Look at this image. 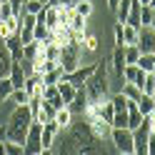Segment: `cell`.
<instances>
[{
  "instance_id": "7bdbcfd3",
  "label": "cell",
  "mask_w": 155,
  "mask_h": 155,
  "mask_svg": "<svg viewBox=\"0 0 155 155\" xmlns=\"http://www.w3.org/2000/svg\"><path fill=\"white\" fill-rule=\"evenodd\" d=\"M153 103H155V93H153Z\"/></svg>"
},
{
  "instance_id": "cb8c5ba5",
  "label": "cell",
  "mask_w": 155,
  "mask_h": 155,
  "mask_svg": "<svg viewBox=\"0 0 155 155\" xmlns=\"http://www.w3.org/2000/svg\"><path fill=\"white\" fill-rule=\"evenodd\" d=\"M110 103H113V110L115 113H125V110H128V98H125L123 93H113L110 95Z\"/></svg>"
},
{
  "instance_id": "ab89813d",
  "label": "cell",
  "mask_w": 155,
  "mask_h": 155,
  "mask_svg": "<svg viewBox=\"0 0 155 155\" xmlns=\"http://www.w3.org/2000/svg\"><path fill=\"white\" fill-rule=\"evenodd\" d=\"M135 3H140V5H150L153 0H135Z\"/></svg>"
},
{
  "instance_id": "5bb4252c",
  "label": "cell",
  "mask_w": 155,
  "mask_h": 155,
  "mask_svg": "<svg viewBox=\"0 0 155 155\" xmlns=\"http://www.w3.org/2000/svg\"><path fill=\"white\" fill-rule=\"evenodd\" d=\"M23 90H25L28 95H30V98L40 95V90H43V78H40V75H28V78H25Z\"/></svg>"
},
{
  "instance_id": "83f0119b",
  "label": "cell",
  "mask_w": 155,
  "mask_h": 155,
  "mask_svg": "<svg viewBox=\"0 0 155 155\" xmlns=\"http://www.w3.org/2000/svg\"><path fill=\"white\" fill-rule=\"evenodd\" d=\"M113 115H115V110H113V103H110V98H108V100L100 103V118H103L105 123H113Z\"/></svg>"
},
{
  "instance_id": "2e32d148",
  "label": "cell",
  "mask_w": 155,
  "mask_h": 155,
  "mask_svg": "<svg viewBox=\"0 0 155 155\" xmlns=\"http://www.w3.org/2000/svg\"><path fill=\"white\" fill-rule=\"evenodd\" d=\"M120 33H123V45H138V28L120 23Z\"/></svg>"
},
{
  "instance_id": "d590c367",
  "label": "cell",
  "mask_w": 155,
  "mask_h": 155,
  "mask_svg": "<svg viewBox=\"0 0 155 155\" xmlns=\"http://www.w3.org/2000/svg\"><path fill=\"white\" fill-rule=\"evenodd\" d=\"M115 45H123V33H120V23L115 25Z\"/></svg>"
},
{
  "instance_id": "f35d334b",
  "label": "cell",
  "mask_w": 155,
  "mask_h": 155,
  "mask_svg": "<svg viewBox=\"0 0 155 155\" xmlns=\"http://www.w3.org/2000/svg\"><path fill=\"white\" fill-rule=\"evenodd\" d=\"M150 28L155 30V8H153V20H150Z\"/></svg>"
},
{
  "instance_id": "836d02e7",
  "label": "cell",
  "mask_w": 155,
  "mask_h": 155,
  "mask_svg": "<svg viewBox=\"0 0 155 155\" xmlns=\"http://www.w3.org/2000/svg\"><path fill=\"white\" fill-rule=\"evenodd\" d=\"M10 15H13V10H10V3H8V0H5V3H0V20H8Z\"/></svg>"
},
{
  "instance_id": "1f68e13d",
  "label": "cell",
  "mask_w": 155,
  "mask_h": 155,
  "mask_svg": "<svg viewBox=\"0 0 155 155\" xmlns=\"http://www.w3.org/2000/svg\"><path fill=\"white\" fill-rule=\"evenodd\" d=\"M150 20H153V8L150 5H140V28L150 25Z\"/></svg>"
},
{
  "instance_id": "3957f363",
  "label": "cell",
  "mask_w": 155,
  "mask_h": 155,
  "mask_svg": "<svg viewBox=\"0 0 155 155\" xmlns=\"http://www.w3.org/2000/svg\"><path fill=\"white\" fill-rule=\"evenodd\" d=\"M33 125V115H30V108L28 105H15L10 118L5 123V140H13V143H20L25 140L28 130Z\"/></svg>"
},
{
  "instance_id": "7402d4cb",
  "label": "cell",
  "mask_w": 155,
  "mask_h": 155,
  "mask_svg": "<svg viewBox=\"0 0 155 155\" xmlns=\"http://www.w3.org/2000/svg\"><path fill=\"white\" fill-rule=\"evenodd\" d=\"M73 10L83 18H90L93 15V0H75L73 3Z\"/></svg>"
},
{
  "instance_id": "e575fe53",
  "label": "cell",
  "mask_w": 155,
  "mask_h": 155,
  "mask_svg": "<svg viewBox=\"0 0 155 155\" xmlns=\"http://www.w3.org/2000/svg\"><path fill=\"white\" fill-rule=\"evenodd\" d=\"M50 105H53L55 110H60V108H68V105L63 103V98H60V95H53V98H50Z\"/></svg>"
},
{
  "instance_id": "44dd1931",
  "label": "cell",
  "mask_w": 155,
  "mask_h": 155,
  "mask_svg": "<svg viewBox=\"0 0 155 155\" xmlns=\"http://www.w3.org/2000/svg\"><path fill=\"white\" fill-rule=\"evenodd\" d=\"M138 110H140V115L145 118V115H150L153 110H155V103H153V95H140V100H138Z\"/></svg>"
},
{
  "instance_id": "8992f818",
  "label": "cell",
  "mask_w": 155,
  "mask_h": 155,
  "mask_svg": "<svg viewBox=\"0 0 155 155\" xmlns=\"http://www.w3.org/2000/svg\"><path fill=\"white\" fill-rule=\"evenodd\" d=\"M138 50L140 53H155V30L150 25L138 28Z\"/></svg>"
},
{
  "instance_id": "603a6c76",
  "label": "cell",
  "mask_w": 155,
  "mask_h": 155,
  "mask_svg": "<svg viewBox=\"0 0 155 155\" xmlns=\"http://www.w3.org/2000/svg\"><path fill=\"white\" fill-rule=\"evenodd\" d=\"M45 8H48V5H43L40 0H25V3H23V13H28V15H40Z\"/></svg>"
},
{
  "instance_id": "30bf717a",
  "label": "cell",
  "mask_w": 155,
  "mask_h": 155,
  "mask_svg": "<svg viewBox=\"0 0 155 155\" xmlns=\"http://www.w3.org/2000/svg\"><path fill=\"white\" fill-rule=\"evenodd\" d=\"M3 45H5V50L10 53V58L13 60H23V40H20V35H8L5 40H3Z\"/></svg>"
},
{
  "instance_id": "52a82bcc",
  "label": "cell",
  "mask_w": 155,
  "mask_h": 155,
  "mask_svg": "<svg viewBox=\"0 0 155 155\" xmlns=\"http://www.w3.org/2000/svg\"><path fill=\"white\" fill-rule=\"evenodd\" d=\"M58 135H60V128H58L55 120L43 123V128H40V145H43V150L45 148H53L55 140H58Z\"/></svg>"
},
{
  "instance_id": "8fae6325",
  "label": "cell",
  "mask_w": 155,
  "mask_h": 155,
  "mask_svg": "<svg viewBox=\"0 0 155 155\" xmlns=\"http://www.w3.org/2000/svg\"><path fill=\"white\" fill-rule=\"evenodd\" d=\"M18 30H20V18L10 15L8 20H0V40H5L8 35H15Z\"/></svg>"
},
{
  "instance_id": "9c48e42d",
  "label": "cell",
  "mask_w": 155,
  "mask_h": 155,
  "mask_svg": "<svg viewBox=\"0 0 155 155\" xmlns=\"http://www.w3.org/2000/svg\"><path fill=\"white\" fill-rule=\"evenodd\" d=\"M70 30L75 33V38L80 40V38L88 33V18H83V15H78L75 10H70V15H68V23H65Z\"/></svg>"
},
{
  "instance_id": "f546056e",
  "label": "cell",
  "mask_w": 155,
  "mask_h": 155,
  "mask_svg": "<svg viewBox=\"0 0 155 155\" xmlns=\"http://www.w3.org/2000/svg\"><path fill=\"white\" fill-rule=\"evenodd\" d=\"M48 35H50V30L45 28V23L38 20V23H35V28H33V38H35V40H45Z\"/></svg>"
},
{
  "instance_id": "ba28073f",
  "label": "cell",
  "mask_w": 155,
  "mask_h": 155,
  "mask_svg": "<svg viewBox=\"0 0 155 155\" xmlns=\"http://www.w3.org/2000/svg\"><path fill=\"white\" fill-rule=\"evenodd\" d=\"M93 70H95V63H90V65H80L78 70H73V73H68L65 75V80H70L75 88H83L85 85V80L93 75Z\"/></svg>"
},
{
  "instance_id": "7c38bea8",
  "label": "cell",
  "mask_w": 155,
  "mask_h": 155,
  "mask_svg": "<svg viewBox=\"0 0 155 155\" xmlns=\"http://www.w3.org/2000/svg\"><path fill=\"white\" fill-rule=\"evenodd\" d=\"M75 93H78V88H75L70 80H65V78H63V80L58 83V95L63 98V103H65V105H70V100L75 98Z\"/></svg>"
},
{
  "instance_id": "4fadbf2b",
  "label": "cell",
  "mask_w": 155,
  "mask_h": 155,
  "mask_svg": "<svg viewBox=\"0 0 155 155\" xmlns=\"http://www.w3.org/2000/svg\"><path fill=\"white\" fill-rule=\"evenodd\" d=\"M85 105H88V95H85V90L83 88H78V93H75V98L70 100V113L73 115H83V110H85Z\"/></svg>"
},
{
  "instance_id": "b9f144b4",
  "label": "cell",
  "mask_w": 155,
  "mask_h": 155,
  "mask_svg": "<svg viewBox=\"0 0 155 155\" xmlns=\"http://www.w3.org/2000/svg\"><path fill=\"white\" fill-rule=\"evenodd\" d=\"M58 3H60V0H50V5H58Z\"/></svg>"
},
{
  "instance_id": "f6af8a7d",
  "label": "cell",
  "mask_w": 155,
  "mask_h": 155,
  "mask_svg": "<svg viewBox=\"0 0 155 155\" xmlns=\"http://www.w3.org/2000/svg\"><path fill=\"white\" fill-rule=\"evenodd\" d=\"M0 103H3V100H0Z\"/></svg>"
},
{
  "instance_id": "d6a6232c",
  "label": "cell",
  "mask_w": 155,
  "mask_h": 155,
  "mask_svg": "<svg viewBox=\"0 0 155 155\" xmlns=\"http://www.w3.org/2000/svg\"><path fill=\"white\" fill-rule=\"evenodd\" d=\"M8 3H10V10H13L15 18L23 15V3H25V0H8Z\"/></svg>"
},
{
  "instance_id": "ffe728a7",
  "label": "cell",
  "mask_w": 155,
  "mask_h": 155,
  "mask_svg": "<svg viewBox=\"0 0 155 155\" xmlns=\"http://www.w3.org/2000/svg\"><path fill=\"white\" fill-rule=\"evenodd\" d=\"M138 88H140L145 95H153V93H155V75H153V73H145V75L140 78Z\"/></svg>"
},
{
  "instance_id": "60d3db41",
  "label": "cell",
  "mask_w": 155,
  "mask_h": 155,
  "mask_svg": "<svg viewBox=\"0 0 155 155\" xmlns=\"http://www.w3.org/2000/svg\"><path fill=\"white\" fill-rule=\"evenodd\" d=\"M60 3H63V5H73L75 0H60Z\"/></svg>"
},
{
  "instance_id": "bcb514c9",
  "label": "cell",
  "mask_w": 155,
  "mask_h": 155,
  "mask_svg": "<svg viewBox=\"0 0 155 155\" xmlns=\"http://www.w3.org/2000/svg\"><path fill=\"white\" fill-rule=\"evenodd\" d=\"M118 155H120V153H118Z\"/></svg>"
},
{
  "instance_id": "f1b7e54d",
  "label": "cell",
  "mask_w": 155,
  "mask_h": 155,
  "mask_svg": "<svg viewBox=\"0 0 155 155\" xmlns=\"http://www.w3.org/2000/svg\"><path fill=\"white\" fill-rule=\"evenodd\" d=\"M28 100H30V95H28L23 88H15L13 95H10V103H15V105H28Z\"/></svg>"
},
{
  "instance_id": "7a4b0ae2",
  "label": "cell",
  "mask_w": 155,
  "mask_h": 155,
  "mask_svg": "<svg viewBox=\"0 0 155 155\" xmlns=\"http://www.w3.org/2000/svg\"><path fill=\"white\" fill-rule=\"evenodd\" d=\"M83 90L88 95V100H93V103H103V100L110 98V63L108 60L95 63V70L85 80Z\"/></svg>"
},
{
  "instance_id": "ac0fdd59",
  "label": "cell",
  "mask_w": 155,
  "mask_h": 155,
  "mask_svg": "<svg viewBox=\"0 0 155 155\" xmlns=\"http://www.w3.org/2000/svg\"><path fill=\"white\" fill-rule=\"evenodd\" d=\"M120 93H123V95H125V98H128L130 103H138V100H140V95H143V90H140L135 83H123Z\"/></svg>"
},
{
  "instance_id": "277c9868",
  "label": "cell",
  "mask_w": 155,
  "mask_h": 155,
  "mask_svg": "<svg viewBox=\"0 0 155 155\" xmlns=\"http://www.w3.org/2000/svg\"><path fill=\"white\" fill-rule=\"evenodd\" d=\"M80 65H83V45L75 38V40H70L68 45L60 48V68H63V73L68 75V73L78 70Z\"/></svg>"
},
{
  "instance_id": "484cf974",
  "label": "cell",
  "mask_w": 155,
  "mask_h": 155,
  "mask_svg": "<svg viewBox=\"0 0 155 155\" xmlns=\"http://www.w3.org/2000/svg\"><path fill=\"white\" fill-rule=\"evenodd\" d=\"M123 58H125V63H135V65H138V58H140L138 45H125L123 48Z\"/></svg>"
},
{
  "instance_id": "ee69618b",
  "label": "cell",
  "mask_w": 155,
  "mask_h": 155,
  "mask_svg": "<svg viewBox=\"0 0 155 155\" xmlns=\"http://www.w3.org/2000/svg\"><path fill=\"white\" fill-rule=\"evenodd\" d=\"M0 3H5V0H0Z\"/></svg>"
},
{
  "instance_id": "d6986e66",
  "label": "cell",
  "mask_w": 155,
  "mask_h": 155,
  "mask_svg": "<svg viewBox=\"0 0 155 155\" xmlns=\"http://www.w3.org/2000/svg\"><path fill=\"white\" fill-rule=\"evenodd\" d=\"M10 65H13V58H10V53H8L5 45H3V48H0V78L10 75Z\"/></svg>"
},
{
  "instance_id": "d4e9b609",
  "label": "cell",
  "mask_w": 155,
  "mask_h": 155,
  "mask_svg": "<svg viewBox=\"0 0 155 155\" xmlns=\"http://www.w3.org/2000/svg\"><path fill=\"white\" fill-rule=\"evenodd\" d=\"M13 80H10V78H0V100H10V95H13Z\"/></svg>"
},
{
  "instance_id": "4dcf8cb0",
  "label": "cell",
  "mask_w": 155,
  "mask_h": 155,
  "mask_svg": "<svg viewBox=\"0 0 155 155\" xmlns=\"http://www.w3.org/2000/svg\"><path fill=\"white\" fill-rule=\"evenodd\" d=\"M3 145H5V155H23V145H20V143L3 140Z\"/></svg>"
},
{
  "instance_id": "9a60e30c",
  "label": "cell",
  "mask_w": 155,
  "mask_h": 155,
  "mask_svg": "<svg viewBox=\"0 0 155 155\" xmlns=\"http://www.w3.org/2000/svg\"><path fill=\"white\" fill-rule=\"evenodd\" d=\"M53 120L58 123L60 133H63V130H68V128L73 125V113H70V108H60V110L55 113V118H53Z\"/></svg>"
},
{
  "instance_id": "74e56055",
  "label": "cell",
  "mask_w": 155,
  "mask_h": 155,
  "mask_svg": "<svg viewBox=\"0 0 155 155\" xmlns=\"http://www.w3.org/2000/svg\"><path fill=\"white\" fill-rule=\"evenodd\" d=\"M5 140V125H0V143Z\"/></svg>"
},
{
  "instance_id": "6da1fadb",
  "label": "cell",
  "mask_w": 155,
  "mask_h": 155,
  "mask_svg": "<svg viewBox=\"0 0 155 155\" xmlns=\"http://www.w3.org/2000/svg\"><path fill=\"white\" fill-rule=\"evenodd\" d=\"M60 135H63V143L58 155H110V150L105 148V140L95 138L85 120L73 123Z\"/></svg>"
},
{
  "instance_id": "5b68a950",
  "label": "cell",
  "mask_w": 155,
  "mask_h": 155,
  "mask_svg": "<svg viewBox=\"0 0 155 155\" xmlns=\"http://www.w3.org/2000/svg\"><path fill=\"white\" fill-rule=\"evenodd\" d=\"M110 143H113V150L120 153V155H133V145H135V138H133V130L130 128H110Z\"/></svg>"
},
{
  "instance_id": "8d00e7d4",
  "label": "cell",
  "mask_w": 155,
  "mask_h": 155,
  "mask_svg": "<svg viewBox=\"0 0 155 155\" xmlns=\"http://www.w3.org/2000/svg\"><path fill=\"white\" fill-rule=\"evenodd\" d=\"M118 3H120V0H108V8H110L113 13H115V8H118Z\"/></svg>"
},
{
  "instance_id": "e0dca14e",
  "label": "cell",
  "mask_w": 155,
  "mask_h": 155,
  "mask_svg": "<svg viewBox=\"0 0 155 155\" xmlns=\"http://www.w3.org/2000/svg\"><path fill=\"white\" fill-rule=\"evenodd\" d=\"M80 45H83V55L85 53H95L100 48V40H98V35H93V33H85L80 38Z\"/></svg>"
},
{
  "instance_id": "4316f807",
  "label": "cell",
  "mask_w": 155,
  "mask_h": 155,
  "mask_svg": "<svg viewBox=\"0 0 155 155\" xmlns=\"http://www.w3.org/2000/svg\"><path fill=\"white\" fill-rule=\"evenodd\" d=\"M138 73H140V68L135 65V63H125V68H123V80H125V83H133L135 78H138Z\"/></svg>"
}]
</instances>
